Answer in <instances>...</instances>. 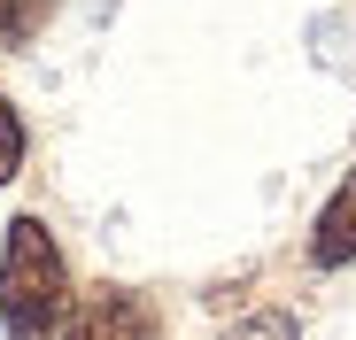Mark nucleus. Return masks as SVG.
Instances as JSON below:
<instances>
[{"label":"nucleus","instance_id":"2","mask_svg":"<svg viewBox=\"0 0 356 340\" xmlns=\"http://www.w3.org/2000/svg\"><path fill=\"white\" fill-rule=\"evenodd\" d=\"M63 340H155V309L132 287H93V294L70 302Z\"/></svg>","mask_w":356,"mask_h":340},{"label":"nucleus","instance_id":"6","mask_svg":"<svg viewBox=\"0 0 356 340\" xmlns=\"http://www.w3.org/2000/svg\"><path fill=\"white\" fill-rule=\"evenodd\" d=\"M232 340H294V317H286V309H264V317H248Z\"/></svg>","mask_w":356,"mask_h":340},{"label":"nucleus","instance_id":"3","mask_svg":"<svg viewBox=\"0 0 356 340\" xmlns=\"http://www.w3.org/2000/svg\"><path fill=\"white\" fill-rule=\"evenodd\" d=\"M310 263H318V271H348V263H356V170L333 186V201H325L318 224H310Z\"/></svg>","mask_w":356,"mask_h":340},{"label":"nucleus","instance_id":"4","mask_svg":"<svg viewBox=\"0 0 356 340\" xmlns=\"http://www.w3.org/2000/svg\"><path fill=\"white\" fill-rule=\"evenodd\" d=\"M47 16H54V0H0V46H24Z\"/></svg>","mask_w":356,"mask_h":340},{"label":"nucleus","instance_id":"5","mask_svg":"<svg viewBox=\"0 0 356 340\" xmlns=\"http://www.w3.org/2000/svg\"><path fill=\"white\" fill-rule=\"evenodd\" d=\"M24 170V117H16V101L0 93V186H8Z\"/></svg>","mask_w":356,"mask_h":340},{"label":"nucleus","instance_id":"1","mask_svg":"<svg viewBox=\"0 0 356 340\" xmlns=\"http://www.w3.org/2000/svg\"><path fill=\"white\" fill-rule=\"evenodd\" d=\"M70 317V263L54 248L47 216H16L0 240V332L8 340H54Z\"/></svg>","mask_w":356,"mask_h":340}]
</instances>
